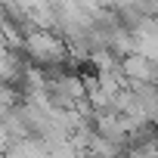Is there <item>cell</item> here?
<instances>
[{"instance_id": "6da1fadb", "label": "cell", "mask_w": 158, "mask_h": 158, "mask_svg": "<svg viewBox=\"0 0 158 158\" xmlns=\"http://www.w3.org/2000/svg\"><path fill=\"white\" fill-rule=\"evenodd\" d=\"M25 47H28V53H31L34 59H40V62H59L62 53H65L62 40H56V37L47 34V31H31V34L25 37Z\"/></svg>"}]
</instances>
